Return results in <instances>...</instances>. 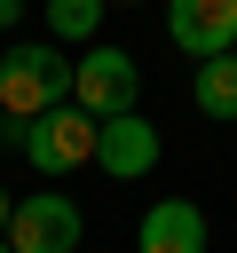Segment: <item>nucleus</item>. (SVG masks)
Here are the masks:
<instances>
[{
  "instance_id": "f257e3e1",
  "label": "nucleus",
  "mask_w": 237,
  "mask_h": 253,
  "mask_svg": "<svg viewBox=\"0 0 237 253\" xmlns=\"http://www.w3.org/2000/svg\"><path fill=\"white\" fill-rule=\"evenodd\" d=\"M55 103H71V63H63V47L16 40V47L0 55V111H8V119H40V111H55Z\"/></svg>"
},
{
  "instance_id": "f03ea898",
  "label": "nucleus",
  "mask_w": 237,
  "mask_h": 253,
  "mask_svg": "<svg viewBox=\"0 0 237 253\" xmlns=\"http://www.w3.org/2000/svg\"><path fill=\"white\" fill-rule=\"evenodd\" d=\"M95 111H79V103H55V111H40V119H24V158H32V174L40 182H63V174H79V166H95Z\"/></svg>"
},
{
  "instance_id": "7ed1b4c3",
  "label": "nucleus",
  "mask_w": 237,
  "mask_h": 253,
  "mask_svg": "<svg viewBox=\"0 0 237 253\" xmlns=\"http://www.w3.org/2000/svg\"><path fill=\"white\" fill-rule=\"evenodd\" d=\"M0 237H8L16 253H79L87 213H79V198H63L55 182H40V198H16V213H8Z\"/></svg>"
},
{
  "instance_id": "20e7f679",
  "label": "nucleus",
  "mask_w": 237,
  "mask_h": 253,
  "mask_svg": "<svg viewBox=\"0 0 237 253\" xmlns=\"http://www.w3.org/2000/svg\"><path fill=\"white\" fill-rule=\"evenodd\" d=\"M134 95H142V71H134L126 47H87V55L71 63V103H79V111L111 119V111H134Z\"/></svg>"
},
{
  "instance_id": "39448f33",
  "label": "nucleus",
  "mask_w": 237,
  "mask_h": 253,
  "mask_svg": "<svg viewBox=\"0 0 237 253\" xmlns=\"http://www.w3.org/2000/svg\"><path fill=\"white\" fill-rule=\"evenodd\" d=\"M158 126L142 119V111H111L103 126H95V166L111 174V182H142L150 166H158Z\"/></svg>"
},
{
  "instance_id": "423d86ee",
  "label": "nucleus",
  "mask_w": 237,
  "mask_h": 253,
  "mask_svg": "<svg viewBox=\"0 0 237 253\" xmlns=\"http://www.w3.org/2000/svg\"><path fill=\"white\" fill-rule=\"evenodd\" d=\"M166 40L182 47V55H229L237 47V0H174L166 8Z\"/></svg>"
},
{
  "instance_id": "0eeeda50",
  "label": "nucleus",
  "mask_w": 237,
  "mask_h": 253,
  "mask_svg": "<svg viewBox=\"0 0 237 253\" xmlns=\"http://www.w3.org/2000/svg\"><path fill=\"white\" fill-rule=\"evenodd\" d=\"M134 253H205V213L190 198H158L134 229Z\"/></svg>"
},
{
  "instance_id": "6e6552de",
  "label": "nucleus",
  "mask_w": 237,
  "mask_h": 253,
  "mask_svg": "<svg viewBox=\"0 0 237 253\" xmlns=\"http://www.w3.org/2000/svg\"><path fill=\"white\" fill-rule=\"evenodd\" d=\"M190 95H198L205 119H237V47H229V55H205V63L190 71Z\"/></svg>"
},
{
  "instance_id": "1a4fd4ad",
  "label": "nucleus",
  "mask_w": 237,
  "mask_h": 253,
  "mask_svg": "<svg viewBox=\"0 0 237 253\" xmlns=\"http://www.w3.org/2000/svg\"><path fill=\"white\" fill-rule=\"evenodd\" d=\"M103 24V0H47V32L55 40H95Z\"/></svg>"
},
{
  "instance_id": "9d476101",
  "label": "nucleus",
  "mask_w": 237,
  "mask_h": 253,
  "mask_svg": "<svg viewBox=\"0 0 237 253\" xmlns=\"http://www.w3.org/2000/svg\"><path fill=\"white\" fill-rule=\"evenodd\" d=\"M0 150H24V119H8V111H0Z\"/></svg>"
},
{
  "instance_id": "9b49d317",
  "label": "nucleus",
  "mask_w": 237,
  "mask_h": 253,
  "mask_svg": "<svg viewBox=\"0 0 237 253\" xmlns=\"http://www.w3.org/2000/svg\"><path fill=\"white\" fill-rule=\"evenodd\" d=\"M16 16H24V0H0V32H8V24H16Z\"/></svg>"
},
{
  "instance_id": "f8f14e48",
  "label": "nucleus",
  "mask_w": 237,
  "mask_h": 253,
  "mask_svg": "<svg viewBox=\"0 0 237 253\" xmlns=\"http://www.w3.org/2000/svg\"><path fill=\"white\" fill-rule=\"evenodd\" d=\"M8 213H16V198H8V190H0V229H8Z\"/></svg>"
},
{
  "instance_id": "ddd939ff",
  "label": "nucleus",
  "mask_w": 237,
  "mask_h": 253,
  "mask_svg": "<svg viewBox=\"0 0 237 253\" xmlns=\"http://www.w3.org/2000/svg\"><path fill=\"white\" fill-rule=\"evenodd\" d=\"M0 253H16V245H8V237H0Z\"/></svg>"
},
{
  "instance_id": "4468645a",
  "label": "nucleus",
  "mask_w": 237,
  "mask_h": 253,
  "mask_svg": "<svg viewBox=\"0 0 237 253\" xmlns=\"http://www.w3.org/2000/svg\"><path fill=\"white\" fill-rule=\"evenodd\" d=\"M103 8H118V0H103Z\"/></svg>"
}]
</instances>
